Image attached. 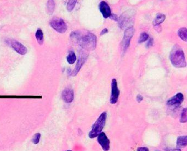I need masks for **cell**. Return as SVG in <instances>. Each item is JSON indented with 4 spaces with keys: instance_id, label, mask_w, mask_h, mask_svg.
<instances>
[{
    "instance_id": "cell-1",
    "label": "cell",
    "mask_w": 187,
    "mask_h": 151,
    "mask_svg": "<svg viewBox=\"0 0 187 151\" xmlns=\"http://www.w3.org/2000/svg\"><path fill=\"white\" fill-rule=\"evenodd\" d=\"M72 39L80 41L81 45L87 50H93L96 47V37L92 33H88L86 35L83 37H81L79 34H72Z\"/></svg>"
},
{
    "instance_id": "cell-2",
    "label": "cell",
    "mask_w": 187,
    "mask_h": 151,
    "mask_svg": "<svg viewBox=\"0 0 187 151\" xmlns=\"http://www.w3.org/2000/svg\"><path fill=\"white\" fill-rule=\"evenodd\" d=\"M170 60L172 65L177 68H183L186 66L184 53L178 47L174 48L170 54Z\"/></svg>"
},
{
    "instance_id": "cell-3",
    "label": "cell",
    "mask_w": 187,
    "mask_h": 151,
    "mask_svg": "<svg viewBox=\"0 0 187 151\" xmlns=\"http://www.w3.org/2000/svg\"><path fill=\"white\" fill-rule=\"evenodd\" d=\"M107 118V113L106 112H103L100 115L92 127L91 130L88 134V136L90 139L95 138L102 132L106 123Z\"/></svg>"
},
{
    "instance_id": "cell-4",
    "label": "cell",
    "mask_w": 187,
    "mask_h": 151,
    "mask_svg": "<svg viewBox=\"0 0 187 151\" xmlns=\"http://www.w3.org/2000/svg\"><path fill=\"white\" fill-rule=\"evenodd\" d=\"M50 25L55 30L60 33H65L67 30V25L64 20L61 18H53L50 22Z\"/></svg>"
},
{
    "instance_id": "cell-5",
    "label": "cell",
    "mask_w": 187,
    "mask_h": 151,
    "mask_svg": "<svg viewBox=\"0 0 187 151\" xmlns=\"http://www.w3.org/2000/svg\"><path fill=\"white\" fill-rule=\"evenodd\" d=\"M120 90L118 87V83L116 79L114 78L112 81V90L110 102L112 104H115L118 100L119 97Z\"/></svg>"
},
{
    "instance_id": "cell-6",
    "label": "cell",
    "mask_w": 187,
    "mask_h": 151,
    "mask_svg": "<svg viewBox=\"0 0 187 151\" xmlns=\"http://www.w3.org/2000/svg\"><path fill=\"white\" fill-rule=\"evenodd\" d=\"M97 141L104 151H108L110 150V140L104 132H101L97 136Z\"/></svg>"
},
{
    "instance_id": "cell-7",
    "label": "cell",
    "mask_w": 187,
    "mask_h": 151,
    "mask_svg": "<svg viewBox=\"0 0 187 151\" xmlns=\"http://www.w3.org/2000/svg\"><path fill=\"white\" fill-rule=\"evenodd\" d=\"M184 99V97L183 94L181 93H178L170 98L167 101V104L170 106L178 107L183 102Z\"/></svg>"
},
{
    "instance_id": "cell-8",
    "label": "cell",
    "mask_w": 187,
    "mask_h": 151,
    "mask_svg": "<svg viewBox=\"0 0 187 151\" xmlns=\"http://www.w3.org/2000/svg\"><path fill=\"white\" fill-rule=\"evenodd\" d=\"M9 44L12 48L14 49L16 53H19L20 55H24L27 53L28 50L26 48V47L19 42L15 40H11L9 41Z\"/></svg>"
},
{
    "instance_id": "cell-9",
    "label": "cell",
    "mask_w": 187,
    "mask_h": 151,
    "mask_svg": "<svg viewBox=\"0 0 187 151\" xmlns=\"http://www.w3.org/2000/svg\"><path fill=\"white\" fill-rule=\"evenodd\" d=\"M62 97L65 102L68 103H72L74 98V93L73 90L69 88H65L62 92Z\"/></svg>"
},
{
    "instance_id": "cell-10",
    "label": "cell",
    "mask_w": 187,
    "mask_h": 151,
    "mask_svg": "<svg viewBox=\"0 0 187 151\" xmlns=\"http://www.w3.org/2000/svg\"><path fill=\"white\" fill-rule=\"evenodd\" d=\"M100 12L103 14V16L105 18L110 17L112 14L111 9L109 6L105 2L102 1L100 3Z\"/></svg>"
},
{
    "instance_id": "cell-11",
    "label": "cell",
    "mask_w": 187,
    "mask_h": 151,
    "mask_svg": "<svg viewBox=\"0 0 187 151\" xmlns=\"http://www.w3.org/2000/svg\"><path fill=\"white\" fill-rule=\"evenodd\" d=\"M133 31H134L133 29L130 28L127 29L125 33V36H124L123 43V48L126 50L130 45L131 38L133 34Z\"/></svg>"
},
{
    "instance_id": "cell-12",
    "label": "cell",
    "mask_w": 187,
    "mask_h": 151,
    "mask_svg": "<svg viewBox=\"0 0 187 151\" xmlns=\"http://www.w3.org/2000/svg\"><path fill=\"white\" fill-rule=\"evenodd\" d=\"M187 145V136H181L177 138V147L178 148H182L186 147Z\"/></svg>"
},
{
    "instance_id": "cell-13",
    "label": "cell",
    "mask_w": 187,
    "mask_h": 151,
    "mask_svg": "<svg viewBox=\"0 0 187 151\" xmlns=\"http://www.w3.org/2000/svg\"><path fill=\"white\" fill-rule=\"evenodd\" d=\"M85 60H86V59H85L84 56L80 57L79 61L77 62V64H76L75 69L74 71L72 72V76H75V75H76V74L79 72V71H80L81 67L83 65Z\"/></svg>"
},
{
    "instance_id": "cell-14",
    "label": "cell",
    "mask_w": 187,
    "mask_h": 151,
    "mask_svg": "<svg viewBox=\"0 0 187 151\" xmlns=\"http://www.w3.org/2000/svg\"><path fill=\"white\" fill-rule=\"evenodd\" d=\"M36 40L40 45H42L44 43V34L41 29H38L35 34Z\"/></svg>"
},
{
    "instance_id": "cell-15",
    "label": "cell",
    "mask_w": 187,
    "mask_h": 151,
    "mask_svg": "<svg viewBox=\"0 0 187 151\" xmlns=\"http://www.w3.org/2000/svg\"><path fill=\"white\" fill-rule=\"evenodd\" d=\"M165 18H166V17L164 14H162V13H158L156 15L155 20L154 21V25L155 26L159 25L161 23H162L163 21H165Z\"/></svg>"
},
{
    "instance_id": "cell-16",
    "label": "cell",
    "mask_w": 187,
    "mask_h": 151,
    "mask_svg": "<svg viewBox=\"0 0 187 151\" xmlns=\"http://www.w3.org/2000/svg\"><path fill=\"white\" fill-rule=\"evenodd\" d=\"M55 9V2L54 0H48L47 4V12L48 14H51Z\"/></svg>"
},
{
    "instance_id": "cell-17",
    "label": "cell",
    "mask_w": 187,
    "mask_h": 151,
    "mask_svg": "<svg viewBox=\"0 0 187 151\" xmlns=\"http://www.w3.org/2000/svg\"><path fill=\"white\" fill-rule=\"evenodd\" d=\"M178 34L180 38L184 40L187 41V29L186 28H181L178 32Z\"/></svg>"
},
{
    "instance_id": "cell-18",
    "label": "cell",
    "mask_w": 187,
    "mask_h": 151,
    "mask_svg": "<svg viewBox=\"0 0 187 151\" xmlns=\"http://www.w3.org/2000/svg\"><path fill=\"white\" fill-rule=\"evenodd\" d=\"M76 60V56L74 52H70L67 56V61L70 64H73Z\"/></svg>"
},
{
    "instance_id": "cell-19",
    "label": "cell",
    "mask_w": 187,
    "mask_h": 151,
    "mask_svg": "<svg viewBox=\"0 0 187 151\" xmlns=\"http://www.w3.org/2000/svg\"><path fill=\"white\" fill-rule=\"evenodd\" d=\"M187 110L186 108H184L181 115V118L179 119V121L181 123H187Z\"/></svg>"
},
{
    "instance_id": "cell-20",
    "label": "cell",
    "mask_w": 187,
    "mask_h": 151,
    "mask_svg": "<svg viewBox=\"0 0 187 151\" xmlns=\"http://www.w3.org/2000/svg\"><path fill=\"white\" fill-rule=\"evenodd\" d=\"M77 2V0H69L67 4V9L68 11L71 12L72 10L74 9L76 3Z\"/></svg>"
},
{
    "instance_id": "cell-21",
    "label": "cell",
    "mask_w": 187,
    "mask_h": 151,
    "mask_svg": "<svg viewBox=\"0 0 187 151\" xmlns=\"http://www.w3.org/2000/svg\"><path fill=\"white\" fill-rule=\"evenodd\" d=\"M148 38H149V35L147 33H141V34L140 35V38H139V43H143L144 41H147Z\"/></svg>"
},
{
    "instance_id": "cell-22",
    "label": "cell",
    "mask_w": 187,
    "mask_h": 151,
    "mask_svg": "<svg viewBox=\"0 0 187 151\" xmlns=\"http://www.w3.org/2000/svg\"><path fill=\"white\" fill-rule=\"evenodd\" d=\"M40 137H41V134L40 133H37L35 135L33 136L32 139V142L35 144H37L40 141Z\"/></svg>"
},
{
    "instance_id": "cell-23",
    "label": "cell",
    "mask_w": 187,
    "mask_h": 151,
    "mask_svg": "<svg viewBox=\"0 0 187 151\" xmlns=\"http://www.w3.org/2000/svg\"><path fill=\"white\" fill-rule=\"evenodd\" d=\"M136 99H137V102L140 103L143 99V97H142V95H141L140 94H138L137 97H136Z\"/></svg>"
},
{
    "instance_id": "cell-24",
    "label": "cell",
    "mask_w": 187,
    "mask_h": 151,
    "mask_svg": "<svg viewBox=\"0 0 187 151\" xmlns=\"http://www.w3.org/2000/svg\"><path fill=\"white\" fill-rule=\"evenodd\" d=\"M137 151H149V148L146 147H139L137 148Z\"/></svg>"
},
{
    "instance_id": "cell-25",
    "label": "cell",
    "mask_w": 187,
    "mask_h": 151,
    "mask_svg": "<svg viewBox=\"0 0 187 151\" xmlns=\"http://www.w3.org/2000/svg\"><path fill=\"white\" fill-rule=\"evenodd\" d=\"M166 151H181V150L180 148H176V149H166Z\"/></svg>"
},
{
    "instance_id": "cell-26",
    "label": "cell",
    "mask_w": 187,
    "mask_h": 151,
    "mask_svg": "<svg viewBox=\"0 0 187 151\" xmlns=\"http://www.w3.org/2000/svg\"><path fill=\"white\" fill-rule=\"evenodd\" d=\"M107 29H104L102 31V32L100 33V35H102L103 34H105V33H107Z\"/></svg>"
},
{
    "instance_id": "cell-27",
    "label": "cell",
    "mask_w": 187,
    "mask_h": 151,
    "mask_svg": "<svg viewBox=\"0 0 187 151\" xmlns=\"http://www.w3.org/2000/svg\"><path fill=\"white\" fill-rule=\"evenodd\" d=\"M152 45V41H151V40H150L149 41V43L147 44L148 46H151Z\"/></svg>"
},
{
    "instance_id": "cell-28",
    "label": "cell",
    "mask_w": 187,
    "mask_h": 151,
    "mask_svg": "<svg viewBox=\"0 0 187 151\" xmlns=\"http://www.w3.org/2000/svg\"><path fill=\"white\" fill-rule=\"evenodd\" d=\"M71 151V150H68V151Z\"/></svg>"
},
{
    "instance_id": "cell-29",
    "label": "cell",
    "mask_w": 187,
    "mask_h": 151,
    "mask_svg": "<svg viewBox=\"0 0 187 151\" xmlns=\"http://www.w3.org/2000/svg\"><path fill=\"white\" fill-rule=\"evenodd\" d=\"M156 151H159V150H156Z\"/></svg>"
}]
</instances>
